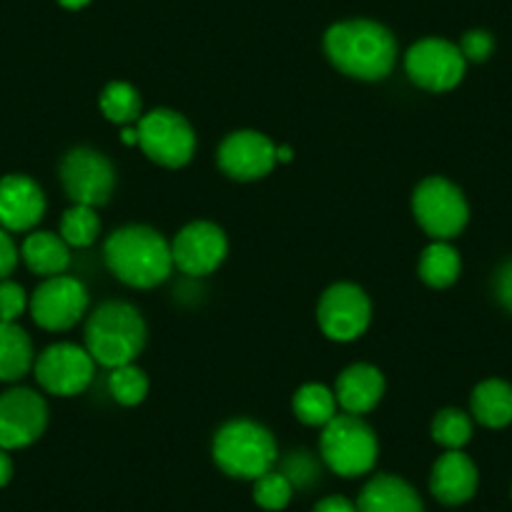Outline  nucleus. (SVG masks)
<instances>
[{"label":"nucleus","instance_id":"nucleus-23","mask_svg":"<svg viewBox=\"0 0 512 512\" xmlns=\"http://www.w3.org/2000/svg\"><path fill=\"white\" fill-rule=\"evenodd\" d=\"M420 279L432 289H447L457 282L462 272L460 251L447 241H432L420 256Z\"/></svg>","mask_w":512,"mask_h":512},{"label":"nucleus","instance_id":"nucleus-24","mask_svg":"<svg viewBox=\"0 0 512 512\" xmlns=\"http://www.w3.org/2000/svg\"><path fill=\"white\" fill-rule=\"evenodd\" d=\"M292 410L299 422L309 427H324L337 415V395L329 387L309 382L299 387L292 400Z\"/></svg>","mask_w":512,"mask_h":512},{"label":"nucleus","instance_id":"nucleus-31","mask_svg":"<svg viewBox=\"0 0 512 512\" xmlns=\"http://www.w3.org/2000/svg\"><path fill=\"white\" fill-rule=\"evenodd\" d=\"M282 472L289 477V482L294 487H307L319 477V467L314 465V460L307 452H294V455H289Z\"/></svg>","mask_w":512,"mask_h":512},{"label":"nucleus","instance_id":"nucleus-21","mask_svg":"<svg viewBox=\"0 0 512 512\" xmlns=\"http://www.w3.org/2000/svg\"><path fill=\"white\" fill-rule=\"evenodd\" d=\"M23 262L28 264L33 274L41 277H58L71 264V251L68 244L61 239V234H51V231H33L26 236L21 246Z\"/></svg>","mask_w":512,"mask_h":512},{"label":"nucleus","instance_id":"nucleus-19","mask_svg":"<svg viewBox=\"0 0 512 512\" xmlns=\"http://www.w3.org/2000/svg\"><path fill=\"white\" fill-rule=\"evenodd\" d=\"M357 512H425L415 487L397 475H377L362 487Z\"/></svg>","mask_w":512,"mask_h":512},{"label":"nucleus","instance_id":"nucleus-5","mask_svg":"<svg viewBox=\"0 0 512 512\" xmlns=\"http://www.w3.org/2000/svg\"><path fill=\"white\" fill-rule=\"evenodd\" d=\"M319 455L324 465L339 477H362L372 472L379 457V442L372 427L359 415H334L322 427Z\"/></svg>","mask_w":512,"mask_h":512},{"label":"nucleus","instance_id":"nucleus-2","mask_svg":"<svg viewBox=\"0 0 512 512\" xmlns=\"http://www.w3.org/2000/svg\"><path fill=\"white\" fill-rule=\"evenodd\" d=\"M106 264L113 277L136 289H154L171 277V244L151 226L131 224L113 231L106 241Z\"/></svg>","mask_w":512,"mask_h":512},{"label":"nucleus","instance_id":"nucleus-18","mask_svg":"<svg viewBox=\"0 0 512 512\" xmlns=\"http://www.w3.org/2000/svg\"><path fill=\"white\" fill-rule=\"evenodd\" d=\"M334 395L347 415H367L384 397L382 372L374 364H352L337 377Z\"/></svg>","mask_w":512,"mask_h":512},{"label":"nucleus","instance_id":"nucleus-32","mask_svg":"<svg viewBox=\"0 0 512 512\" xmlns=\"http://www.w3.org/2000/svg\"><path fill=\"white\" fill-rule=\"evenodd\" d=\"M460 51L462 56H465V61L482 63L492 56V51H495V38L487 31H470L462 36Z\"/></svg>","mask_w":512,"mask_h":512},{"label":"nucleus","instance_id":"nucleus-35","mask_svg":"<svg viewBox=\"0 0 512 512\" xmlns=\"http://www.w3.org/2000/svg\"><path fill=\"white\" fill-rule=\"evenodd\" d=\"M312 512H357V502L344 495H329L314 505Z\"/></svg>","mask_w":512,"mask_h":512},{"label":"nucleus","instance_id":"nucleus-28","mask_svg":"<svg viewBox=\"0 0 512 512\" xmlns=\"http://www.w3.org/2000/svg\"><path fill=\"white\" fill-rule=\"evenodd\" d=\"M98 231H101V221H98L96 209L93 206L73 204L71 209L63 214L61 219V239L68 246H76V249H86L96 241Z\"/></svg>","mask_w":512,"mask_h":512},{"label":"nucleus","instance_id":"nucleus-14","mask_svg":"<svg viewBox=\"0 0 512 512\" xmlns=\"http://www.w3.org/2000/svg\"><path fill=\"white\" fill-rule=\"evenodd\" d=\"M229 251V241L221 226L211 221H191L171 244L174 267L189 277H209L221 267Z\"/></svg>","mask_w":512,"mask_h":512},{"label":"nucleus","instance_id":"nucleus-34","mask_svg":"<svg viewBox=\"0 0 512 512\" xmlns=\"http://www.w3.org/2000/svg\"><path fill=\"white\" fill-rule=\"evenodd\" d=\"M495 294H497V302H500L507 312H512V259L502 264L500 272H497Z\"/></svg>","mask_w":512,"mask_h":512},{"label":"nucleus","instance_id":"nucleus-36","mask_svg":"<svg viewBox=\"0 0 512 512\" xmlns=\"http://www.w3.org/2000/svg\"><path fill=\"white\" fill-rule=\"evenodd\" d=\"M13 477V460L8 450H0V487H6Z\"/></svg>","mask_w":512,"mask_h":512},{"label":"nucleus","instance_id":"nucleus-38","mask_svg":"<svg viewBox=\"0 0 512 512\" xmlns=\"http://www.w3.org/2000/svg\"><path fill=\"white\" fill-rule=\"evenodd\" d=\"M294 156V151L289 146H277V164H289Z\"/></svg>","mask_w":512,"mask_h":512},{"label":"nucleus","instance_id":"nucleus-39","mask_svg":"<svg viewBox=\"0 0 512 512\" xmlns=\"http://www.w3.org/2000/svg\"><path fill=\"white\" fill-rule=\"evenodd\" d=\"M58 3H61L63 8H68V11H78V8L88 6L91 0H58Z\"/></svg>","mask_w":512,"mask_h":512},{"label":"nucleus","instance_id":"nucleus-10","mask_svg":"<svg viewBox=\"0 0 512 512\" xmlns=\"http://www.w3.org/2000/svg\"><path fill=\"white\" fill-rule=\"evenodd\" d=\"M33 369H36L38 384L48 395L76 397L91 384L96 362L86 347L61 342L51 344L46 352H41Z\"/></svg>","mask_w":512,"mask_h":512},{"label":"nucleus","instance_id":"nucleus-17","mask_svg":"<svg viewBox=\"0 0 512 512\" xmlns=\"http://www.w3.org/2000/svg\"><path fill=\"white\" fill-rule=\"evenodd\" d=\"M480 485L477 465L462 450H447L437 457L430 472V492L437 502L447 507H457L470 500Z\"/></svg>","mask_w":512,"mask_h":512},{"label":"nucleus","instance_id":"nucleus-15","mask_svg":"<svg viewBox=\"0 0 512 512\" xmlns=\"http://www.w3.org/2000/svg\"><path fill=\"white\" fill-rule=\"evenodd\" d=\"M219 169L236 181H256L277 166V146L259 131H234L219 146Z\"/></svg>","mask_w":512,"mask_h":512},{"label":"nucleus","instance_id":"nucleus-12","mask_svg":"<svg viewBox=\"0 0 512 512\" xmlns=\"http://www.w3.org/2000/svg\"><path fill=\"white\" fill-rule=\"evenodd\" d=\"M33 322L48 332H66L76 327L88 309V292L76 277H48L33 292L31 304Z\"/></svg>","mask_w":512,"mask_h":512},{"label":"nucleus","instance_id":"nucleus-29","mask_svg":"<svg viewBox=\"0 0 512 512\" xmlns=\"http://www.w3.org/2000/svg\"><path fill=\"white\" fill-rule=\"evenodd\" d=\"M294 485L284 472L269 470L254 480V502L267 512H279L292 502Z\"/></svg>","mask_w":512,"mask_h":512},{"label":"nucleus","instance_id":"nucleus-4","mask_svg":"<svg viewBox=\"0 0 512 512\" xmlns=\"http://www.w3.org/2000/svg\"><path fill=\"white\" fill-rule=\"evenodd\" d=\"M211 455L224 475L254 482L274 470L279 452L267 427L254 420H231L216 432Z\"/></svg>","mask_w":512,"mask_h":512},{"label":"nucleus","instance_id":"nucleus-33","mask_svg":"<svg viewBox=\"0 0 512 512\" xmlns=\"http://www.w3.org/2000/svg\"><path fill=\"white\" fill-rule=\"evenodd\" d=\"M16 264H18L16 244H13L11 234H8V231L0 226V282L11 277L13 269H16Z\"/></svg>","mask_w":512,"mask_h":512},{"label":"nucleus","instance_id":"nucleus-16","mask_svg":"<svg viewBox=\"0 0 512 512\" xmlns=\"http://www.w3.org/2000/svg\"><path fill=\"white\" fill-rule=\"evenodd\" d=\"M46 214L43 189L26 174L0 179V226L6 231H31Z\"/></svg>","mask_w":512,"mask_h":512},{"label":"nucleus","instance_id":"nucleus-6","mask_svg":"<svg viewBox=\"0 0 512 512\" xmlns=\"http://www.w3.org/2000/svg\"><path fill=\"white\" fill-rule=\"evenodd\" d=\"M412 214L435 241L455 239L470 221V206L457 184L445 176H427L412 194Z\"/></svg>","mask_w":512,"mask_h":512},{"label":"nucleus","instance_id":"nucleus-37","mask_svg":"<svg viewBox=\"0 0 512 512\" xmlns=\"http://www.w3.org/2000/svg\"><path fill=\"white\" fill-rule=\"evenodd\" d=\"M121 141L126 146H139V128H136V123H131V126H123Z\"/></svg>","mask_w":512,"mask_h":512},{"label":"nucleus","instance_id":"nucleus-11","mask_svg":"<svg viewBox=\"0 0 512 512\" xmlns=\"http://www.w3.org/2000/svg\"><path fill=\"white\" fill-rule=\"evenodd\" d=\"M61 184L73 204L101 206L111 199L116 171L111 161L93 149H73L61 161Z\"/></svg>","mask_w":512,"mask_h":512},{"label":"nucleus","instance_id":"nucleus-1","mask_svg":"<svg viewBox=\"0 0 512 512\" xmlns=\"http://www.w3.org/2000/svg\"><path fill=\"white\" fill-rule=\"evenodd\" d=\"M324 51L332 66L359 81L390 76L397 61V41L382 23L344 21L324 36Z\"/></svg>","mask_w":512,"mask_h":512},{"label":"nucleus","instance_id":"nucleus-7","mask_svg":"<svg viewBox=\"0 0 512 512\" xmlns=\"http://www.w3.org/2000/svg\"><path fill=\"white\" fill-rule=\"evenodd\" d=\"M139 146L154 164L181 169L196 151V134L191 123L171 108H156L136 123Z\"/></svg>","mask_w":512,"mask_h":512},{"label":"nucleus","instance_id":"nucleus-30","mask_svg":"<svg viewBox=\"0 0 512 512\" xmlns=\"http://www.w3.org/2000/svg\"><path fill=\"white\" fill-rule=\"evenodd\" d=\"M28 304H31V299L21 284L11 282V279L0 282V322H18Z\"/></svg>","mask_w":512,"mask_h":512},{"label":"nucleus","instance_id":"nucleus-22","mask_svg":"<svg viewBox=\"0 0 512 512\" xmlns=\"http://www.w3.org/2000/svg\"><path fill=\"white\" fill-rule=\"evenodd\" d=\"M33 342L18 322H0V382H18L33 367Z\"/></svg>","mask_w":512,"mask_h":512},{"label":"nucleus","instance_id":"nucleus-9","mask_svg":"<svg viewBox=\"0 0 512 512\" xmlns=\"http://www.w3.org/2000/svg\"><path fill=\"white\" fill-rule=\"evenodd\" d=\"M405 68L412 83L425 91L445 93L465 78L467 61L455 43L445 38H425L407 51Z\"/></svg>","mask_w":512,"mask_h":512},{"label":"nucleus","instance_id":"nucleus-13","mask_svg":"<svg viewBox=\"0 0 512 512\" xmlns=\"http://www.w3.org/2000/svg\"><path fill=\"white\" fill-rule=\"evenodd\" d=\"M48 425V407L38 392L13 387L0 395V450L33 445Z\"/></svg>","mask_w":512,"mask_h":512},{"label":"nucleus","instance_id":"nucleus-26","mask_svg":"<svg viewBox=\"0 0 512 512\" xmlns=\"http://www.w3.org/2000/svg\"><path fill=\"white\" fill-rule=\"evenodd\" d=\"M108 390L111 397L123 407H136L146 400L149 395V377L141 367L131 364H121V367L111 369L108 377Z\"/></svg>","mask_w":512,"mask_h":512},{"label":"nucleus","instance_id":"nucleus-3","mask_svg":"<svg viewBox=\"0 0 512 512\" xmlns=\"http://www.w3.org/2000/svg\"><path fill=\"white\" fill-rule=\"evenodd\" d=\"M146 344V324L139 309L128 302H103L88 317L86 349L93 362L113 369L131 364Z\"/></svg>","mask_w":512,"mask_h":512},{"label":"nucleus","instance_id":"nucleus-20","mask_svg":"<svg viewBox=\"0 0 512 512\" xmlns=\"http://www.w3.org/2000/svg\"><path fill=\"white\" fill-rule=\"evenodd\" d=\"M472 417L482 427L502 430L512 422V384L505 379H485L472 390L470 397Z\"/></svg>","mask_w":512,"mask_h":512},{"label":"nucleus","instance_id":"nucleus-27","mask_svg":"<svg viewBox=\"0 0 512 512\" xmlns=\"http://www.w3.org/2000/svg\"><path fill=\"white\" fill-rule=\"evenodd\" d=\"M432 440L442 445L445 450H462L472 437V417L467 412L447 407L440 410L432 420Z\"/></svg>","mask_w":512,"mask_h":512},{"label":"nucleus","instance_id":"nucleus-8","mask_svg":"<svg viewBox=\"0 0 512 512\" xmlns=\"http://www.w3.org/2000/svg\"><path fill=\"white\" fill-rule=\"evenodd\" d=\"M317 322L332 342H354L372 322V302L357 284H332L319 299Z\"/></svg>","mask_w":512,"mask_h":512},{"label":"nucleus","instance_id":"nucleus-25","mask_svg":"<svg viewBox=\"0 0 512 512\" xmlns=\"http://www.w3.org/2000/svg\"><path fill=\"white\" fill-rule=\"evenodd\" d=\"M101 113L111 123H121V126H131L139 123L141 118V96L131 83L113 81L103 88L101 98H98Z\"/></svg>","mask_w":512,"mask_h":512}]
</instances>
